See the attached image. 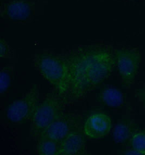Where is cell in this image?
Wrapping results in <instances>:
<instances>
[{
    "mask_svg": "<svg viewBox=\"0 0 145 155\" xmlns=\"http://www.w3.org/2000/svg\"><path fill=\"white\" fill-rule=\"evenodd\" d=\"M98 100L108 107H118L123 104L124 98L122 94L118 89L109 87L102 90L99 94Z\"/></svg>",
    "mask_w": 145,
    "mask_h": 155,
    "instance_id": "10",
    "label": "cell"
},
{
    "mask_svg": "<svg viewBox=\"0 0 145 155\" xmlns=\"http://www.w3.org/2000/svg\"><path fill=\"white\" fill-rule=\"evenodd\" d=\"M0 47H1V58H13V52L10 46L5 40L2 39L0 41Z\"/></svg>",
    "mask_w": 145,
    "mask_h": 155,
    "instance_id": "15",
    "label": "cell"
},
{
    "mask_svg": "<svg viewBox=\"0 0 145 155\" xmlns=\"http://www.w3.org/2000/svg\"><path fill=\"white\" fill-rule=\"evenodd\" d=\"M112 128L110 117L102 112L92 113L84 123L83 131L88 139L98 140L108 136Z\"/></svg>",
    "mask_w": 145,
    "mask_h": 155,
    "instance_id": "7",
    "label": "cell"
},
{
    "mask_svg": "<svg viewBox=\"0 0 145 155\" xmlns=\"http://www.w3.org/2000/svg\"><path fill=\"white\" fill-rule=\"evenodd\" d=\"M73 104L69 96L52 89L38 104L31 119L29 135L35 142L48 126L65 112L66 108Z\"/></svg>",
    "mask_w": 145,
    "mask_h": 155,
    "instance_id": "3",
    "label": "cell"
},
{
    "mask_svg": "<svg viewBox=\"0 0 145 155\" xmlns=\"http://www.w3.org/2000/svg\"><path fill=\"white\" fill-rule=\"evenodd\" d=\"M86 136L83 132L72 131L59 143V155L86 153Z\"/></svg>",
    "mask_w": 145,
    "mask_h": 155,
    "instance_id": "9",
    "label": "cell"
},
{
    "mask_svg": "<svg viewBox=\"0 0 145 155\" xmlns=\"http://www.w3.org/2000/svg\"><path fill=\"white\" fill-rule=\"evenodd\" d=\"M13 75V67L6 65L2 67L0 73V93L1 95L8 91L11 87Z\"/></svg>",
    "mask_w": 145,
    "mask_h": 155,
    "instance_id": "13",
    "label": "cell"
},
{
    "mask_svg": "<svg viewBox=\"0 0 145 155\" xmlns=\"http://www.w3.org/2000/svg\"><path fill=\"white\" fill-rule=\"evenodd\" d=\"M39 87L33 84L21 97L15 100L8 106L6 110L7 118L13 124H21L31 120L39 103Z\"/></svg>",
    "mask_w": 145,
    "mask_h": 155,
    "instance_id": "4",
    "label": "cell"
},
{
    "mask_svg": "<svg viewBox=\"0 0 145 155\" xmlns=\"http://www.w3.org/2000/svg\"><path fill=\"white\" fill-rule=\"evenodd\" d=\"M59 143L50 139H40L37 142L35 152L38 155H58Z\"/></svg>",
    "mask_w": 145,
    "mask_h": 155,
    "instance_id": "11",
    "label": "cell"
},
{
    "mask_svg": "<svg viewBox=\"0 0 145 155\" xmlns=\"http://www.w3.org/2000/svg\"><path fill=\"white\" fill-rule=\"evenodd\" d=\"M129 145L131 149L145 152V130L132 134L129 139Z\"/></svg>",
    "mask_w": 145,
    "mask_h": 155,
    "instance_id": "14",
    "label": "cell"
},
{
    "mask_svg": "<svg viewBox=\"0 0 145 155\" xmlns=\"http://www.w3.org/2000/svg\"><path fill=\"white\" fill-rule=\"evenodd\" d=\"M115 64L123 83L129 86L134 80L139 68L140 54L134 49L121 48L115 51Z\"/></svg>",
    "mask_w": 145,
    "mask_h": 155,
    "instance_id": "6",
    "label": "cell"
},
{
    "mask_svg": "<svg viewBox=\"0 0 145 155\" xmlns=\"http://www.w3.org/2000/svg\"><path fill=\"white\" fill-rule=\"evenodd\" d=\"M33 5L26 0H14L4 3L1 6V15L5 19L24 20L32 13Z\"/></svg>",
    "mask_w": 145,
    "mask_h": 155,
    "instance_id": "8",
    "label": "cell"
},
{
    "mask_svg": "<svg viewBox=\"0 0 145 155\" xmlns=\"http://www.w3.org/2000/svg\"><path fill=\"white\" fill-rule=\"evenodd\" d=\"M136 94L137 97L140 100V101L143 103V106L145 108V88L143 89H139L136 91Z\"/></svg>",
    "mask_w": 145,
    "mask_h": 155,
    "instance_id": "16",
    "label": "cell"
},
{
    "mask_svg": "<svg viewBox=\"0 0 145 155\" xmlns=\"http://www.w3.org/2000/svg\"><path fill=\"white\" fill-rule=\"evenodd\" d=\"M33 66L52 89L69 97L71 78L67 54L43 53L35 55Z\"/></svg>",
    "mask_w": 145,
    "mask_h": 155,
    "instance_id": "2",
    "label": "cell"
},
{
    "mask_svg": "<svg viewBox=\"0 0 145 155\" xmlns=\"http://www.w3.org/2000/svg\"><path fill=\"white\" fill-rule=\"evenodd\" d=\"M82 121L81 115L66 111L40 134L38 140L50 139L60 143L71 132L79 130L82 126Z\"/></svg>",
    "mask_w": 145,
    "mask_h": 155,
    "instance_id": "5",
    "label": "cell"
},
{
    "mask_svg": "<svg viewBox=\"0 0 145 155\" xmlns=\"http://www.w3.org/2000/svg\"><path fill=\"white\" fill-rule=\"evenodd\" d=\"M124 155H145V152L140 151V150H135L131 149L130 150L124 151L123 153Z\"/></svg>",
    "mask_w": 145,
    "mask_h": 155,
    "instance_id": "17",
    "label": "cell"
},
{
    "mask_svg": "<svg viewBox=\"0 0 145 155\" xmlns=\"http://www.w3.org/2000/svg\"><path fill=\"white\" fill-rule=\"evenodd\" d=\"M66 54L71 78L69 98L73 103L84 99L107 80L116 65L115 51L105 44L81 46Z\"/></svg>",
    "mask_w": 145,
    "mask_h": 155,
    "instance_id": "1",
    "label": "cell"
},
{
    "mask_svg": "<svg viewBox=\"0 0 145 155\" xmlns=\"http://www.w3.org/2000/svg\"><path fill=\"white\" fill-rule=\"evenodd\" d=\"M131 134V126L129 123L122 122L116 125L113 131V138L115 142L122 144L130 139Z\"/></svg>",
    "mask_w": 145,
    "mask_h": 155,
    "instance_id": "12",
    "label": "cell"
}]
</instances>
